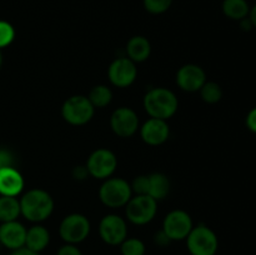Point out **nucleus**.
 Here are the masks:
<instances>
[{"label":"nucleus","mask_w":256,"mask_h":255,"mask_svg":"<svg viewBox=\"0 0 256 255\" xmlns=\"http://www.w3.org/2000/svg\"><path fill=\"white\" fill-rule=\"evenodd\" d=\"M72 175H74L75 179L84 180L89 175V172H88L86 166H76L74 169V172H72Z\"/></svg>","instance_id":"7c9ffc66"},{"label":"nucleus","mask_w":256,"mask_h":255,"mask_svg":"<svg viewBox=\"0 0 256 255\" xmlns=\"http://www.w3.org/2000/svg\"><path fill=\"white\" fill-rule=\"evenodd\" d=\"M95 108L85 95H72L62 106V115L66 122L75 126L88 124L92 119Z\"/></svg>","instance_id":"20e7f679"},{"label":"nucleus","mask_w":256,"mask_h":255,"mask_svg":"<svg viewBox=\"0 0 256 255\" xmlns=\"http://www.w3.org/2000/svg\"><path fill=\"white\" fill-rule=\"evenodd\" d=\"M158 212V202L149 195H135L125 205L128 220L135 225H145L152 222Z\"/></svg>","instance_id":"423d86ee"},{"label":"nucleus","mask_w":256,"mask_h":255,"mask_svg":"<svg viewBox=\"0 0 256 255\" xmlns=\"http://www.w3.org/2000/svg\"><path fill=\"white\" fill-rule=\"evenodd\" d=\"M122 255H144L145 244L138 238H126L120 244Z\"/></svg>","instance_id":"b1692460"},{"label":"nucleus","mask_w":256,"mask_h":255,"mask_svg":"<svg viewBox=\"0 0 256 255\" xmlns=\"http://www.w3.org/2000/svg\"><path fill=\"white\" fill-rule=\"evenodd\" d=\"M0 168H2V162H0Z\"/></svg>","instance_id":"f704fd0d"},{"label":"nucleus","mask_w":256,"mask_h":255,"mask_svg":"<svg viewBox=\"0 0 256 255\" xmlns=\"http://www.w3.org/2000/svg\"><path fill=\"white\" fill-rule=\"evenodd\" d=\"M192 225V216L184 210H172L165 216L162 222V232L166 234L172 242L174 240H184L190 234Z\"/></svg>","instance_id":"1a4fd4ad"},{"label":"nucleus","mask_w":256,"mask_h":255,"mask_svg":"<svg viewBox=\"0 0 256 255\" xmlns=\"http://www.w3.org/2000/svg\"><path fill=\"white\" fill-rule=\"evenodd\" d=\"M126 54L130 60L136 64V62H142L149 59L152 54V44L149 40L142 35H135L130 38L126 44Z\"/></svg>","instance_id":"f3484780"},{"label":"nucleus","mask_w":256,"mask_h":255,"mask_svg":"<svg viewBox=\"0 0 256 255\" xmlns=\"http://www.w3.org/2000/svg\"><path fill=\"white\" fill-rule=\"evenodd\" d=\"M170 135V128L166 120L150 118L140 128V136L142 142L152 146L162 145Z\"/></svg>","instance_id":"4468645a"},{"label":"nucleus","mask_w":256,"mask_h":255,"mask_svg":"<svg viewBox=\"0 0 256 255\" xmlns=\"http://www.w3.org/2000/svg\"><path fill=\"white\" fill-rule=\"evenodd\" d=\"M89 175L95 179L105 180L112 176L118 166V158L109 149H96L89 155L86 162Z\"/></svg>","instance_id":"6e6552de"},{"label":"nucleus","mask_w":256,"mask_h":255,"mask_svg":"<svg viewBox=\"0 0 256 255\" xmlns=\"http://www.w3.org/2000/svg\"><path fill=\"white\" fill-rule=\"evenodd\" d=\"M99 234L108 245H120L128 238V225L124 218L116 214H108L100 220Z\"/></svg>","instance_id":"9d476101"},{"label":"nucleus","mask_w":256,"mask_h":255,"mask_svg":"<svg viewBox=\"0 0 256 255\" xmlns=\"http://www.w3.org/2000/svg\"><path fill=\"white\" fill-rule=\"evenodd\" d=\"M24 189V178L10 165L0 168V195L18 196Z\"/></svg>","instance_id":"dca6fc26"},{"label":"nucleus","mask_w":256,"mask_h":255,"mask_svg":"<svg viewBox=\"0 0 256 255\" xmlns=\"http://www.w3.org/2000/svg\"><path fill=\"white\" fill-rule=\"evenodd\" d=\"M50 242V232L46 228L42 225H34L26 230V238H25V246L32 252H38L45 249Z\"/></svg>","instance_id":"a211bd4d"},{"label":"nucleus","mask_w":256,"mask_h":255,"mask_svg":"<svg viewBox=\"0 0 256 255\" xmlns=\"http://www.w3.org/2000/svg\"><path fill=\"white\" fill-rule=\"evenodd\" d=\"M145 10L150 14L159 15L164 14L165 12L170 9L172 4V0H142Z\"/></svg>","instance_id":"393cba45"},{"label":"nucleus","mask_w":256,"mask_h":255,"mask_svg":"<svg viewBox=\"0 0 256 255\" xmlns=\"http://www.w3.org/2000/svg\"><path fill=\"white\" fill-rule=\"evenodd\" d=\"M90 222L85 215L72 212L62 220L59 226V234L68 244H79L84 242L90 234Z\"/></svg>","instance_id":"0eeeda50"},{"label":"nucleus","mask_w":256,"mask_h":255,"mask_svg":"<svg viewBox=\"0 0 256 255\" xmlns=\"http://www.w3.org/2000/svg\"><path fill=\"white\" fill-rule=\"evenodd\" d=\"M205 82H206V74L199 65L185 64L178 70L176 84L184 92H199Z\"/></svg>","instance_id":"ddd939ff"},{"label":"nucleus","mask_w":256,"mask_h":255,"mask_svg":"<svg viewBox=\"0 0 256 255\" xmlns=\"http://www.w3.org/2000/svg\"><path fill=\"white\" fill-rule=\"evenodd\" d=\"M110 82L116 88H128L136 80V64L129 58H116L108 69Z\"/></svg>","instance_id":"f8f14e48"},{"label":"nucleus","mask_w":256,"mask_h":255,"mask_svg":"<svg viewBox=\"0 0 256 255\" xmlns=\"http://www.w3.org/2000/svg\"><path fill=\"white\" fill-rule=\"evenodd\" d=\"M222 12L232 20H242L249 15L250 8L246 0H224Z\"/></svg>","instance_id":"412c9836"},{"label":"nucleus","mask_w":256,"mask_h":255,"mask_svg":"<svg viewBox=\"0 0 256 255\" xmlns=\"http://www.w3.org/2000/svg\"><path fill=\"white\" fill-rule=\"evenodd\" d=\"M170 242H172V240L166 236V234H165L162 230H160V232H156V235H155V242H156L158 245H160V246H165V245L169 244Z\"/></svg>","instance_id":"c756f323"},{"label":"nucleus","mask_w":256,"mask_h":255,"mask_svg":"<svg viewBox=\"0 0 256 255\" xmlns=\"http://www.w3.org/2000/svg\"><path fill=\"white\" fill-rule=\"evenodd\" d=\"M20 214V202L16 196H0V222H14Z\"/></svg>","instance_id":"aec40b11"},{"label":"nucleus","mask_w":256,"mask_h":255,"mask_svg":"<svg viewBox=\"0 0 256 255\" xmlns=\"http://www.w3.org/2000/svg\"><path fill=\"white\" fill-rule=\"evenodd\" d=\"M10 255H39L38 252H32V250L28 249L26 246L19 248V249H15L10 252Z\"/></svg>","instance_id":"2f4dec72"},{"label":"nucleus","mask_w":256,"mask_h":255,"mask_svg":"<svg viewBox=\"0 0 256 255\" xmlns=\"http://www.w3.org/2000/svg\"><path fill=\"white\" fill-rule=\"evenodd\" d=\"M110 128L118 136L130 138L139 129V116L132 108H118L110 116Z\"/></svg>","instance_id":"9b49d317"},{"label":"nucleus","mask_w":256,"mask_h":255,"mask_svg":"<svg viewBox=\"0 0 256 255\" xmlns=\"http://www.w3.org/2000/svg\"><path fill=\"white\" fill-rule=\"evenodd\" d=\"M188 250L192 255H215L219 248L216 234L204 224L194 226L186 238Z\"/></svg>","instance_id":"39448f33"},{"label":"nucleus","mask_w":256,"mask_h":255,"mask_svg":"<svg viewBox=\"0 0 256 255\" xmlns=\"http://www.w3.org/2000/svg\"><path fill=\"white\" fill-rule=\"evenodd\" d=\"M26 229L18 220L2 222L0 225V242L10 250L25 246Z\"/></svg>","instance_id":"2eb2a0df"},{"label":"nucleus","mask_w":256,"mask_h":255,"mask_svg":"<svg viewBox=\"0 0 256 255\" xmlns=\"http://www.w3.org/2000/svg\"><path fill=\"white\" fill-rule=\"evenodd\" d=\"M148 195L156 202L165 199L170 192V180L162 172H152L148 175Z\"/></svg>","instance_id":"6ab92c4d"},{"label":"nucleus","mask_w":256,"mask_h":255,"mask_svg":"<svg viewBox=\"0 0 256 255\" xmlns=\"http://www.w3.org/2000/svg\"><path fill=\"white\" fill-rule=\"evenodd\" d=\"M246 125L252 132H256V108L250 110V112L246 116Z\"/></svg>","instance_id":"c85d7f7f"},{"label":"nucleus","mask_w":256,"mask_h":255,"mask_svg":"<svg viewBox=\"0 0 256 255\" xmlns=\"http://www.w3.org/2000/svg\"><path fill=\"white\" fill-rule=\"evenodd\" d=\"M88 99L90 100V102L92 104V106L95 109H102V108L108 106V105L112 102V92L109 86L106 85H95L94 88H92V90L89 92L88 95Z\"/></svg>","instance_id":"4be33fe9"},{"label":"nucleus","mask_w":256,"mask_h":255,"mask_svg":"<svg viewBox=\"0 0 256 255\" xmlns=\"http://www.w3.org/2000/svg\"><path fill=\"white\" fill-rule=\"evenodd\" d=\"M15 39V29L10 22L0 20V49L12 44Z\"/></svg>","instance_id":"a878e982"},{"label":"nucleus","mask_w":256,"mask_h":255,"mask_svg":"<svg viewBox=\"0 0 256 255\" xmlns=\"http://www.w3.org/2000/svg\"><path fill=\"white\" fill-rule=\"evenodd\" d=\"M56 255H82V252H80L79 248L75 244H65L58 250Z\"/></svg>","instance_id":"cd10ccee"},{"label":"nucleus","mask_w":256,"mask_h":255,"mask_svg":"<svg viewBox=\"0 0 256 255\" xmlns=\"http://www.w3.org/2000/svg\"><path fill=\"white\" fill-rule=\"evenodd\" d=\"M142 105L150 118L168 120L178 112L179 100L172 90L159 86L152 88L145 94Z\"/></svg>","instance_id":"f03ea898"},{"label":"nucleus","mask_w":256,"mask_h":255,"mask_svg":"<svg viewBox=\"0 0 256 255\" xmlns=\"http://www.w3.org/2000/svg\"><path fill=\"white\" fill-rule=\"evenodd\" d=\"M20 212L26 220L40 222L46 220L54 210V200L44 189H30L20 198Z\"/></svg>","instance_id":"f257e3e1"},{"label":"nucleus","mask_w":256,"mask_h":255,"mask_svg":"<svg viewBox=\"0 0 256 255\" xmlns=\"http://www.w3.org/2000/svg\"><path fill=\"white\" fill-rule=\"evenodd\" d=\"M148 175L136 176L132 182V190L135 195H148Z\"/></svg>","instance_id":"bb28decb"},{"label":"nucleus","mask_w":256,"mask_h":255,"mask_svg":"<svg viewBox=\"0 0 256 255\" xmlns=\"http://www.w3.org/2000/svg\"><path fill=\"white\" fill-rule=\"evenodd\" d=\"M249 19H250V22H252V26L256 28V5H255L254 8H252V10H250V12H249Z\"/></svg>","instance_id":"473e14b6"},{"label":"nucleus","mask_w":256,"mask_h":255,"mask_svg":"<svg viewBox=\"0 0 256 255\" xmlns=\"http://www.w3.org/2000/svg\"><path fill=\"white\" fill-rule=\"evenodd\" d=\"M132 196V185L122 178H108L99 189L100 202L112 209L125 206Z\"/></svg>","instance_id":"7ed1b4c3"},{"label":"nucleus","mask_w":256,"mask_h":255,"mask_svg":"<svg viewBox=\"0 0 256 255\" xmlns=\"http://www.w3.org/2000/svg\"><path fill=\"white\" fill-rule=\"evenodd\" d=\"M199 92L202 95V99L208 104H216L222 98V88L215 82H206Z\"/></svg>","instance_id":"5701e85b"},{"label":"nucleus","mask_w":256,"mask_h":255,"mask_svg":"<svg viewBox=\"0 0 256 255\" xmlns=\"http://www.w3.org/2000/svg\"><path fill=\"white\" fill-rule=\"evenodd\" d=\"M0 65H2V55H0Z\"/></svg>","instance_id":"72a5a7b5"}]
</instances>
